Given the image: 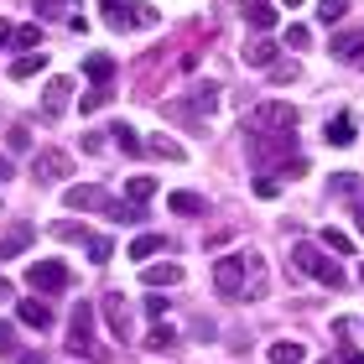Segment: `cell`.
Segmentation results:
<instances>
[{"instance_id": "6da1fadb", "label": "cell", "mask_w": 364, "mask_h": 364, "mask_svg": "<svg viewBox=\"0 0 364 364\" xmlns=\"http://www.w3.org/2000/svg\"><path fill=\"white\" fill-rule=\"evenodd\" d=\"M287 130H296V105H287V99H271V105H255L250 114H245V136H250V141H266V136H287Z\"/></svg>"}, {"instance_id": "7a4b0ae2", "label": "cell", "mask_w": 364, "mask_h": 364, "mask_svg": "<svg viewBox=\"0 0 364 364\" xmlns=\"http://www.w3.org/2000/svg\"><path fill=\"white\" fill-rule=\"evenodd\" d=\"M291 271H302V276H312V281H323V287H343V266L333 255L323 250V245H307V240H296L291 245Z\"/></svg>"}, {"instance_id": "3957f363", "label": "cell", "mask_w": 364, "mask_h": 364, "mask_svg": "<svg viewBox=\"0 0 364 364\" xmlns=\"http://www.w3.org/2000/svg\"><path fill=\"white\" fill-rule=\"evenodd\" d=\"M105 6V21L114 26V31H125V26H141V31H151L161 16H156V6H146V0H99Z\"/></svg>"}, {"instance_id": "277c9868", "label": "cell", "mask_w": 364, "mask_h": 364, "mask_svg": "<svg viewBox=\"0 0 364 364\" xmlns=\"http://www.w3.org/2000/svg\"><path fill=\"white\" fill-rule=\"evenodd\" d=\"M245 281H250V255H219V260H213V291H219V296L240 302Z\"/></svg>"}, {"instance_id": "5b68a950", "label": "cell", "mask_w": 364, "mask_h": 364, "mask_svg": "<svg viewBox=\"0 0 364 364\" xmlns=\"http://www.w3.org/2000/svg\"><path fill=\"white\" fill-rule=\"evenodd\" d=\"M291 151H296V130H287V136H266V141H250V161L260 172H281L291 161Z\"/></svg>"}, {"instance_id": "8992f818", "label": "cell", "mask_w": 364, "mask_h": 364, "mask_svg": "<svg viewBox=\"0 0 364 364\" xmlns=\"http://www.w3.org/2000/svg\"><path fill=\"white\" fill-rule=\"evenodd\" d=\"M68 349L73 354H99L94 349V307L89 302H73V312H68Z\"/></svg>"}, {"instance_id": "52a82bcc", "label": "cell", "mask_w": 364, "mask_h": 364, "mask_svg": "<svg viewBox=\"0 0 364 364\" xmlns=\"http://www.w3.org/2000/svg\"><path fill=\"white\" fill-rule=\"evenodd\" d=\"M26 281H31V291H47V296H53V291H68V266H63V260H37V266H31L26 271Z\"/></svg>"}, {"instance_id": "ba28073f", "label": "cell", "mask_w": 364, "mask_h": 364, "mask_svg": "<svg viewBox=\"0 0 364 364\" xmlns=\"http://www.w3.org/2000/svg\"><path fill=\"white\" fill-rule=\"evenodd\" d=\"M167 109H177V114H193V120H203L208 109H219V89H213V84H193V89L182 94L177 105H167Z\"/></svg>"}, {"instance_id": "9c48e42d", "label": "cell", "mask_w": 364, "mask_h": 364, "mask_svg": "<svg viewBox=\"0 0 364 364\" xmlns=\"http://www.w3.org/2000/svg\"><path fill=\"white\" fill-rule=\"evenodd\" d=\"M99 312H105L109 333L120 338V343H130V307H125V296L120 291H105V296H99Z\"/></svg>"}, {"instance_id": "30bf717a", "label": "cell", "mask_w": 364, "mask_h": 364, "mask_svg": "<svg viewBox=\"0 0 364 364\" xmlns=\"http://www.w3.org/2000/svg\"><path fill=\"white\" fill-rule=\"evenodd\" d=\"M31 172H37V182L47 188V182H63V177H68V172H73V161H68V151H37Z\"/></svg>"}, {"instance_id": "8fae6325", "label": "cell", "mask_w": 364, "mask_h": 364, "mask_svg": "<svg viewBox=\"0 0 364 364\" xmlns=\"http://www.w3.org/2000/svg\"><path fill=\"white\" fill-rule=\"evenodd\" d=\"M63 203H68L73 213H84V208L109 213V208H114V203H109V193H105V188H94V182H89V188H68V193H63Z\"/></svg>"}, {"instance_id": "7c38bea8", "label": "cell", "mask_w": 364, "mask_h": 364, "mask_svg": "<svg viewBox=\"0 0 364 364\" xmlns=\"http://www.w3.org/2000/svg\"><path fill=\"white\" fill-rule=\"evenodd\" d=\"M73 105V78H47V89H42V109H47V120H58L63 109Z\"/></svg>"}, {"instance_id": "4fadbf2b", "label": "cell", "mask_w": 364, "mask_h": 364, "mask_svg": "<svg viewBox=\"0 0 364 364\" xmlns=\"http://www.w3.org/2000/svg\"><path fill=\"white\" fill-rule=\"evenodd\" d=\"M141 281L151 291H161V287H182V266L177 260H151V266H141Z\"/></svg>"}, {"instance_id": "5bb4252c", "label": "cell", "mask_w": 364, "mask_h": 364, "mask_svg": "<svg viewBox=\"0 0 364 364\" xmlns=\"http://www.w3.org/2000/svg\"><path fill=\"white\" fill-rule=\"evenodd\" d=\"M276 53H281V47L266 37V31H255V37L245 42V63H250V68H276V63H281Z\"/></svg>"}, {"instance_id": "9a60e30c", "label": "cell", "mask_w": 364, "mask_h": 364, "mask_svg": "<svg viewBox=\"0 0 364 364\" xmlns=\"http://www.w3.org/2000/svg\"><path fill=\"white\" fill-rule=\"evenodd\" d=\"M37 240V229H31L26 219H16L6 235H0V260H11V255H26V245Z\"/></svg>"}, {"instance_id": "2e32d148", "label": "cell", "mask_w": 364, "mask_h": 364, "mask_svg": "<svg viewBox=\"0 0 364 364\" xmlns=\"http://www.w3.org/2000/svg\"><path fill=\"white\" fill-rule=\"evenodd\" d=\"M16 318L26 328H53V307H47L42 296H16Z\"/></svg>"}, {"instance_id": "e0dca14e", "label": "cell", "mask_w": 364, "mask_h": 364, "mask_svg": "<svg viewBox=\"0 0 364 364\" xmlns=\"http://www.w3.org/2000/svg\"><path fill=\"white\" fill-rule=\"evenodd\" d=\"M240 16H245L255 31H271V26H276V6H271V0H240Z\"/></svg>"}, {"instance_id": "ac0fdd59", "label": "cell", "mask_w": 364, "mask_h": 364, "mask_svg": "<svg viewBox=\"0 0 364 364\" xmlns=\"http://www.w3.org/2000/svg\"><path fill=\"white\" fill-rule=\"evenodd\" d=\"M266 359H271V364H302L307 349H302V338H276L271 349H266Z\"/></svg>"}, {"instance_id": "d6986e66", "label": "cell", "mask_w": 364, "mask_h": 364, "mask_svg": "<svg viewBox=\"0 0 364 364\" xmlns=\"http://www.w3.org/2000/svg\"><path fill=\"white\" fill-rule=\"evenodd\" d=\"M167 250V240L161 235H141V240H130V260H141V266H151V255Z\"/></svg>"}, {"instance_id": "ffe728a7", "label": "cell", "mask_w": 364, "mask_h": 364, "mask_svg": "<svg viewBox=\"0 0 364 364\" xmlns=\"http://www.w3.org/2000/svg\"><path fill=\"white\" fill-rule=\"evenodd\" d=\"M323 136H328V146H354V114H333Z\"/></svg>"}, {"instance_id": "44dd1931", "label": "cell", "mask_w": 364, "mask_h": 364, "mask_svg": "<svg viewBox=\"0 0 364 364\" xmlns=\"http://www.w3.org/2000/svg\"><path fill=\"white\" fill-rule=\"evenodd\" d=\"M42 68H47V53H21L11 63V78H37Z\"/></svg>"}, {"instance_id": "7402d4cb", "label": "cell", "mask_w": 364, "mask_h": 364, "mask_svg": "<svg viewBox=\"0 0 364 364\" xmlns=\"http://www.w3.org/2000/svg\"><path fill=\"white\" fill-rule=\"evenodd\" d=\"M323 250H328V255H354V240L343 235L338 224H328V229H323Z\"/></svg>"}, {"instance_id": "603a6c76", "label": "cell", "mask_w": 364, "mask_h": 364, "mask_svg": "<svg viewBox=\"0 0 364 364\" xmlns=\"http://www.w3.org/2000/svg\"><path fill=\"white\" fill-rule=\"evenodd\" d=\"M89 78H94V89H109V78H114V58L94 53V58H89Z\"/></svg>"}, {"instance_id": "cb8c5ba5", "label": "cell", "mask_w": 364, "mask_h": 364, "mask_svg": "<svg viewBox=\"0 0 364 364\" xmlns=\"http://www.w3.org/2000/svg\"><path fill=\"white\" fill-rule=\"evenodd\" d=\"M146 151H151V156H167V161H188V151H182L172 136H151V141H146Z\"/></svg>"}, {"instance_id": "d4e9b609", "label": "cell", "mask_w": 364, "mask_h": 364, "mask_svg": "<svg viewBox=\"0 0 364 364\" xmlns=\"http://www.w3.org/2000/svg\"><path fill=\"white\" fill-rule=\"evenodd\" d=\"M109 130H114V146H120V151H130V156H141V136H136V130H130L125 120H114Z\"/></svg>"}, {"instance_id": "484cf974", "label": "cell", "mask_w": 364, "mask_h": 364, "mask_svg": "<svg viewBox=\"0 0 364 364\" xmlns=\"http://www.w3.org/2000/svg\"><path fill=\"white\" fill-rule=\"evenodd\" d=\"M167 208H172V213H203L208 203H203L198 193H172V198H167Z\"/></svg>"}, {"instance_id": "4316f807", "label": "cell", "mask_w": 364, "mask_h": 364, "mask_svg": "<svg viewBox=\"0 0 364 364\" xmlns=\"http://www.w3.org/2000/svg\"><path fill=\"white\" fill-rule=\"evenodd\" d=\"M84 250H89L94 266H105V260L114 255V245H109V235H89V240H84Z\"/></svg>"}, {"instance_id": "83f0119b", "label": "cell", "mask_w": 364, "mask_h": 364, "mask_svg": "<svg viewBox=\"0 0 364 364\" xmlns=\"http://www.w3.org/2000/svg\"><path fill=\"white\" fill-rule=\"evenodd\" d=\"M349 6H354V0H323V6H318V21H328V26H338L343 16H349Z\"/></svg>"}, {"instance_id": "f1b7e54d", "label": "cell", "mask_w": 364, "mask_h": 364, "mask_svg": "<svg viewBox=\"0 0 364 364\" xmlns=\"http://www.w3.org/2000/svg\"><path fill=\"white\" fill-rule=\"evenodd\" d=\"M151 193H156V177H146V172H141V177H130V193H125V203H146Z\"/></svg>"}, {"instance_id": "f546056e", "label": "cell", "mask_w": 364, "mask_h": 364, "mask_svg": "<svg viewBox=\"0 0 364 364\" xmlns=\"http://www.w3.org/2000/svg\"><path fill=\"white\" fill-rule=\"evenodd\" d=\"M172 338H177V333H172L167 323H151V333H146V349H156V354H161V349H172Z\"/></svg>"}, {"instance_id": "4dcf8cb0", "label": "cell", "mask_w": 364, "mask_h": 364, "mask_svg": "<svg viewBox=\"0 0 364 364\" xmlns=\"http://www.w3.org/2000/svg\"><path fill=\"white\" fill-rule=\"evenodd\" d=\"M359 47H364V37H343V42L333 37V58H349V63H359V58H364Z\"/></svg>"}, {"instance_id": "1f68e13d", "label": "cell", "mask_w": 364, "mask_h": 364, "mask_svg": "<svg viewBox=\"0 0 364 364\" xmlns=\"http://www.w3.org/2000/svg\"><path fill=\"white\" fill-rule=\"evenodd\" d=\"M53 240H78V245H84V240H89V229H84V224H73V219H63V224H53Z\"/></svg>"}, {"instance_id": "d6a6232c", "label": "cell", "mask_w": 364, "mask_h": 364, "mask_svg": "<svg viewBox=\"0 0 364 364\" xmlns=\"http://www.w3.org/2000/svg\"><path fill=\"white\" fill-rule=\"evenodd\" d=\"M109 99H114V89H89L84 99H78V105H84V114H94V109H105Z\"/></svg>"}, {"instance_id": "836d02e7", "label": "cell", "mask_w": 364, "mask_h": 364, "mask_svg": "<svg viewBox=\"0 0 364 364\" xmlns=\"http://www.w3.org/2000/svg\"><path fill=\"white\" fill-rule=\"evenodd\" d=\"M307 42H312V26H302V21H291V26H287V47H296V53H302Z\"/></svg>"}, {"instance_id": "e575fe53", "label": "cell", "mask_w": 364, "mask_h": 364, "mask_svg": "<svg viewBox=\"0 0 364 364\" xmlns=\"http://www.w3.org/2000/svg\"><path fill=\"white\" fill-rule=\"evenodd\" d=\"M37 42H42V26H16V47H31V53H37Z\"/></svg>"}, {"instance_id": "d590c367", "label": "cell", "mask_w": 364, "mask_h": 364, "mask_svg": "<svg viewBox=\"0 0 364 364\" xmlns=\"http://www.w3.org/2000/svg\"><path fill=\"white\" fill-rule=\"evenodd\" d=\"M250 188H255V198H276V193H281V182H276V177H255Z\"/></svg>"}, {"instance_id": "8d00e7d4", "label": "cell", "mask_w": 364, "mask_h": 364, "mask_svg": "<svg viewBox=\"0 0 364 364\" xmlns=\"http://www.w3.org/2000/svg\"><path fill=\"white\" fill-rule=\"evenodd\" d=\"M146 318H151V323L167 318V296H146Z\"/></svg>"}, {"instance_id": "74e56055", "label": "cell", "mask_w": 364, "mask_h": 364, "mask_svg": "<svg viewBox=\"0 0 364 364\" xmlns=\"http://www.w3.org/2000/svg\"><path fill=\"white\" fill-rule=\"evenodd\" d=\"M338 364H364V354L354 349V343H349V338H343V343H338Z\"/></svg>"}, {"instance_id": "f35d334b", "label": "cell", "mask_w": 364, "mask_h": 364, "mask_svg": "<svg viewBox=\"0 0 364 364\" xmlns=\"http://www.w3.org/2000/svg\"><path fill=\"white\" fill-rule=\"evenodd\" d=\"M11 146H16V151H26V146H31V130H26V125H11Z\"/></svg>"}, {"instance_id": "ab89813d", "label": "cell", "mask_w": 364, "mask_h": 364, "mask_svg": "<svg viewBox=\"0 0 364 364\" xmlns=\"http://www.w3.org/2000/svg\"><path fill=\"white\" fill-rule=\"evenodd\" d=\"M11 349H16V328L0 323V354H11Z\"/></svg>"}, {"instance_id": "60d3db41", "label": "cell", "mask_w": 364, "mask_h": 364, "mask_svg": "<svg viewBox=\"0 0 364 364\" xmlns=\"http://www.w3.org/2000/svg\"><path fill=\"white\" fill-rule=\"evenodd\" d=\"M359 188V177L354 172H343V177H333V193H354Z\"/></svg>"}, {"instance_id": "b9f144b4", "label": "cell", "mask_w": 364, "mask_h": 364, "mask_svg": "<svg viewBox=\"0 0 364 364\" xmlns=\"http://www.w3.org/2000/svg\"><path fill=\"white\" fill-rule=\"evenodd\" d=\"M84 151H105V136H99V130H84Z\"/></svg>"}, {"instance_id": "7bdbcfd3", "label": "cell", "mask_w": 364, "mask_h": 364, "mask_svg": "<svg viewBox=\"0 0 364 364\" xmlns=\"http://www.w3.org/2000/svg\"><path fill=\"white\" fill-rule=\"evenodd\" d=\"M6 42H16V26L6 21V16H0V47H6Z\"/></svg>"}, {"instance_id": "ee69618b", "label": "cell", "mask_w": 364, "mask_h": 364, "mask_svg": "<svg viewBox=\"0 0 364 364\" xmlns=\"http://www.w3.org/2000/svg\"><path fill=\"white\" fill-rule=\"evenodd\" d=\"M16 177V167H11V156H0V182H11Z\"/></svg>"}, {"instance_id": "f6af8a7d", "label": "cell", "mask_w": 364, "mask_h": 364, "mask_svg": "<svg viewBox=\"0 0 364 364\" xmlns=\"http://www.w3.org/2000/svg\"><path fill=\"white\" fill-rule=\"evenodd\" d=\"M16 364H42V354H21V359H16Z\"/></svg>"}, {"instance_id": "bcb514c9", "label": "cell", "mask_w": 364, "mask_h": 364, "mask_svg": "<svg viewBox=\"0 0 364 364\" xmlns=\"http://www.w3.org/2000/svg\"><path fill=\"white\" fill-rule=\"evenodd\" d=\"M354 219H359V229H364V198H359V208H354Z\"/></svg>"}, {"instance_id": "7dc6e473", "label": "cell", "mask_w": 364, "mask_h": 364, "mask_svg": "<svg viewBox=\"0 0 364 364\" xmlns=\"http://www.w3.org/2000/svg\"><path fill=\"white\" fill-rule=\"evenodd\" d=\"M0 296H16V291H11V281H0Z\"/></svg>"}, {"instance_id": "c3c4849f", "label": "cell", "mask_w": 364, "mask_h": 364, "mask_svg": "<svg viewBox=\"0 0 364 364\" xmlns=\"http://www.w3.org/2000/svg\"><path fill=\"white\" fill-rule=\"evenodd\" d=\"M287 6H302V0H287Z\"/></svg>"}, {"instance_id": "681fc988", "label": "cell", "mask_w": 364, "mask_h": 364, "mask_svg": "<svg viewBox=\"0 0 364 364\" xmlns=\"http://www.w3.org/2000/svg\"><path fill=\"white\" fill-rule=\"evenodd\" d=\"M359 281H364V266H359Z\"/></svg>"}, {"instance_id": "f907efd6", "label": "cell", "mask_w": 364, "mask_h": 364, "mask_svg": "<svg viewBox=\"0 0 364 364\" xmlns=\"http://www.w3.org/2000/svg\"><path fill=\"white\" fill-rule=\"evenodd\" d=\"M359 68H364V58H359Z\"/></svg>"}]
</instances>
